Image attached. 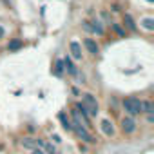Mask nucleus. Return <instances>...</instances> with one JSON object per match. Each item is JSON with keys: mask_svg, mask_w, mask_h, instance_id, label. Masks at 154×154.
Masks as SVG:
<instances>
[{"mask_svg": "<svg viewBox=\"0 0 154 154\" xmlns=\"http://www.w3.org/2000/svg\"><path fill=\"white\" fill-rule=\"evenodd\" d=\"M112 29H114V31L118 33V36H125V31H123V29L120 27V24H112Z\"/></svg>", "mask_w": 154, "mask_h": 154, "instance_id": "f3484780", "label": "nucleus"}, {"mask_svg": "<svg viewBox=\"0 0 154 154\" xmlns=\"http://www.w3.org/2000/svg\"><path fill=\"white\" fill-rule=\"evenodd\" d=\"M60 120H62V123H63V129H65V131H72V123L65 118V114H60Z\"/></svg>", "mask_w": 154, "mask_h": 154, "instance_id": "2eb2a0df", "label": "nucleus"}, {"mask_svg": "<svg viewBox=\"0 0 154 154\" xmlns=\"http://www.w3.org/2000/svg\"><path fill=\"white\" fill-rule=\"evenodd\" d=\"M2 149H4V143H0V150H2Z\"/></svg>", "mask_w": 154, "mask_h": 154, "instance_id": "412c9836", "label": "nucleus"}, {"mask_svg": "<svg viewBox=\"0 0 154 154\" xmlns=\"http://www.w3.org/2000/svg\"><path fill=\"white\" fill-rule=\"evenodd\" d=\"M123 111L127 112V116H138V114H141V100H138V98H134V96H129V98H125L123 100Z\"/></svg>", "mask_w": 154, "mask_h": 154, "instance_id": "f257e3e1", "label": "nucleus"}, {"mask_svg": "<svg viewBox=\"0 0 154 154\" xmlns=\"http://www.w3.org/2000/svg\"><path fill=\"white\" fill-rule=\"evenodd\" d=\"M31 154H45V152H44L42 149H38V147H36L35 150H31Z\"/></svg>", "mask_w": 154, "mask_h": 154, "instance_id": "6ab92c4d", "label": "nucleus"}, {"mask_svg": "<svg viewBox=\"0 0 154 154\" xmlns=\"http://www.w3.org/2000/svg\"><path fill=\"white\" fill-rule=\"evenodd\" d=\"M140 24H141L147 31H152V29H154V18H150V17H149V18H141Z\"/></svg>", "mask_w": 154, "mask_h": 154, "instance_id": "ddd939ff", "label": "nucleus"}, {"mask_svg": "<svg viewBox=\"0 0 154 154\" xmlns=\"http://www.w3.org/2000/svg\"><path fill=\"white\" fill-rule=\"evenodd\" d=\"M72 131L76 132V136L78 138H82L84 141H87V143H96V140H94V136L85 129V127H72Z\"/></svg>", "mask_w": 154, "mask_h": 154, "instance_id": "20e7f679", "label": "nucleus"}, {"mask_svg": "<svg viewBox=\"0 0 154 154\" xmlns=\"http://www.w3.org/2000/svg\"><path fill=\"white\" fill-rule=\"evenodd\" d=\"M2 38H4V27L0 26V40H2Z\"/></svg>", "mask_w": 154, "mask_h": 154, "instance_id": "aec40b11", "label": "nucleus"}, {"mask_svg": "<svg viewBox=\"0 0 154 154\" xmlns=\"http://www.w3.org/2000/svg\"><path fill=\"white\" fill-rule=\"evenodd\" d=\"M20 145H22L24 149L35 150V149H36V138H29V136H26V138L20 140Z\"/></svg>", "mask_w": 154, "mask_h": 154, "instance_id": "6e6552de", "label": "nucleus"}, {"mask_svg": "<svg viewBox=\"0 0 154 154\" xmlns=\"http://www.w3.org/2000/svg\"><path fill=\"white\" fill-rule=\"evenodd\" d=\"M69 51H71V56H72L74 60H82V54H84V53H82V45H80L78 42L72 40V42L69 44Z\"/></svg>", "mask_w": 154, "mask_h": 154, "instance_id": "423d86ee", "label": "nucleus"}, {"mask_svg": "<svg viewBox=\"0 0 154 154\" xmlns=\"http://www.w3.org/2000/svg\"><path fill=\"white\" fill-rule=\"evenodd\" d=\"M89 24H91V31H93V33L103 35V27H102V22H100V20H93V22H89Z\"/></svg>", "mask_w": 154, "mask_h": 154, "instance_id": "9b49d317", "label": "nucleus"}, {"mask_svg": "<svg viewBox=\"0 0 154 154\" xmlns=\"http://www.w3.org/2000/svg\"><path fill=\"white\" fill-rule=\"evenodd\" d=\"M36 147H38V149H42L45 154H56V147H54L53 143L45 141V140H40V138H36Z\"/></svg>", "mask_w": 154, "mask_h": 154, "instance_id": "39448f33", "label": "nucleus"}, {"mask_svg": "<svg viewBox=\"0 0 154 154\" xmlns=\"http://www.w3.org/2000/svg\"><path fill=\"white\" fill-rule=\"evenodd\" d=\"M100 127H102V132H103L105 136H112V134H114V127H112V123H111L109 120H102Z\"/></svg>", "mask_w": 154, "mask_h": 154, "instance_id": "1a4fd4ad", "label": "nucleus"}, {"mask_svg": "<svg viewBox=\"0 0 154 154\" xmlns=\"http://www.w3.org/2000/svg\"><path fill=\"white\" fill-rule=\"evenodd\" d=\"M84 107H85V111L89 112V116H96L98 114V102H96V98L93 96V94H84Z\"/></svg>", "mask_w": 154, "mask_h": 154, "instance_id": "f03ea898", "label": "nucleus"}, {"mask_svg": "<svg viewBox=\"0 0 154 154\" xmlns=\"http://www.w3.org/2000/svg\"><path fill=\"white\" fill-rule=\"evenodd\" d=\"M141 112H145L147 116H152V112H154V105H152L150 100H143V102H141Z\"/></svg>", "mask_w": 154, "mask_h": 154, "instance_id": "9d476101", "label": "nucleus"}, {"mask_svg": "<svg viewBox=\"0 0 154 154\" xmlns=\"http://www.w3.org/2000/svg\"><path fill=\"white\" fill-rule=\"evenodd\" d=\"M62 71H63V60H58L56 62V74H62Z\"/></svg>", "mask_w": 154, "mask_h": 154, "instance_id": "a211bd4d", "label": "nucleus"}, {"mask_svg": "<svg viewBox=\"0 0 154 154\" xmlns=\"http://www.w3.org/2000/svg\"><path fill=\"white\" fill-rule=\"evenodd\" d=\"M63 67L67 69V72H69V74H76V67H74V63L71 62V58H69V56L63 60Z\"/></svg>", "mask_w": 154, "mask_h": 154, "instance_id": "f8f14e48", "label": "nucleus"}, {"mask_svg": "<svg viewBox=\"0 0 154 154\" xmlns=\"http://www.w3.org/2000/svg\"><path fill=\"white\" fill-rule=\"evenodd\" d=\"M9 51H17V49H20L22 47V40H13V42H9Z\"/></svg>", "mask_w": 154, "mask_h": 154, "instance_id": "dca6fc26", "label": "nucleus"}, {"mask_svg": "<svg viewBox=\"0 0 154 154\" xmlns=\"http://www.w3.org/2000/svg\"><path fill=\"white\" fill-rule=\"evenodd\" d=\"M123 22H125V26H127L131 31H136V24H134V20H132L131 15H125V17H123Z\"/></svg>", "mask_w": 154, "mask_h": 154, "instance_id": "4468645a", "label": "nucleus"}, {"mask_svg": "<svg viewBox=\"0 0 154 154\" xmlns=\"http://www.w3.org/2000/svg\"><path fill=\"white\" fill-rule=\"evenodd\" d=\"M120 127H122V131H123L125 134H132V132H136L138 123H136V120H134L132 116H123L122 122H120Z\"/></svg>", "mask_w": 154, "mask_h": 154, "instance_id": "7ed1b4c3", "label": "nucleus"}, {"mask_svg": "<svg viewBox=\"0 0 154 154\" xmlns=\"http://www.w3.org/2000/svg\"><path fill=\"white\" fill-rule=\"evenodd\" d=\"M84 45H85L87 53H91L93 56H96V54L100 53V47H98V44H96L93 38H85V40H84Z\"/></svg>", "mask_w": 154, "mask_h": 154, "instance_id": "0eeeda50", "label": "nucleus"}]
</instances>
